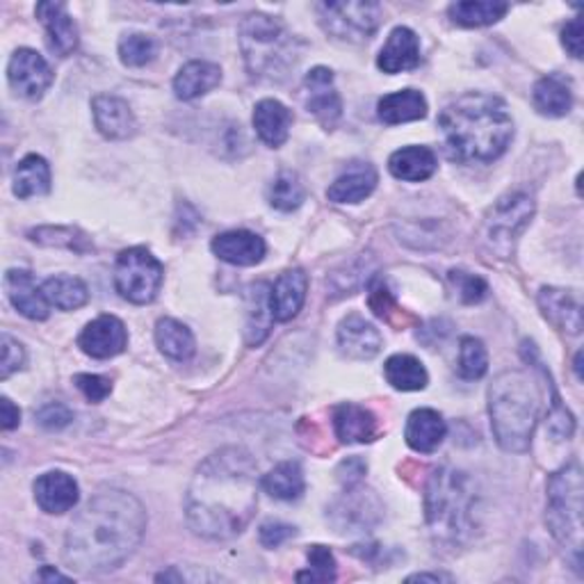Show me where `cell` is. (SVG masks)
Listing matches in <instances>:
<instances>
[{
	"label": "cell",
	"instance_id": "obj_49",
	"mask_svg": "<svg viewBox=\"0 0 584 584\" xmlns=\"http://www.w3.org/2000/svg\"><path fill=\"white\" fill-rule=\"evenodd\" d=\"M297 535V527H292L288 523H279V521H270V523H262L260 525V544L265 548H279L281 544H285L288 539H292Z\"/></svg>",
	"mask_w": 584,
	"mask_h": 584
},
{
	"label": "cell",
	"instance_id": "obj_9",
	"mask_svg": "<svg viewBox=\"0 0 584 584\" xmlns=\"http://www.w3.org/2000/svg\"><path fill=\"white\" fill-rule=\"evenodd\" d=\"M382 5L363 3V0H342V3H320L317 19L323 31L338 42L361 44L379 31Z\"/></svg>",
	"mask_w": 584,
	"mask_h": 584
},
{
	"label": "cell",
	"instance_id": "obj_52",
	"mask_svg": "<svg viewBox=\"0 0 584 584\" xmlns=\"http://www.w3.org/2000/svg\"><path fill=\"white\" fill-rule=\"evenodd\" d=\"M19 422H21L19 407H14L10 397H3V400H0V428L5 432H12L19 428Z\"/></svg>",
	"mask_w": 584,
	"mask_h": 584
},
{
	"label": "cell",
	"instance_id": "obj_25",
	"mask_svg": "<svg viewBox=\"0 0 584 584\" xmlns=\"http://www.w3.org/2000/svg\"><path fill=\"white\" fill-rule=\"evenodd\" d=\"M377 170L370 163H352L348 172H342L327 190L329 201L334 203H361L377 188Z\"/></svg>",
	"mask_w": 584,
	"mask_h": 584
},
{
	"label": "cell",
	"instance_id": "obj_13",
	"mask_svg": "<svg viewBox=\"0 0 584 584\" xmlns=\"http://www.w3.org/2000/svg\"><path fill=\"white\" fill-rule=\"evenodd\" d=\"M10 87L23 96L37 101L52 85V69L33 48H19L8 65Z\"/></svg>",
	"mask_w": 584,
	"mask_h": 584
},
{
	"label": "cell",
	"instance_id": "obj_10",
	"mask_svg": "<svg viewBox=\"0 0 584 584\" xmlns=\"http://www.w3.org/2000/svg\"><path fill=\"white\" fill-rule=\"evenodd\" d=\"M535 215V201L525 192H507L495 201L484 222V241L500 258H510L516 237Z\"/></svg>",
	"mask_w": 584,
	"mask_h": 584
},
{
	"label": "cell",
	"instance_id": "obj_21",
	"mask_svg": "<svg viewBox=\"0 0 584 584\" xmlns=\"http://www.w3.org/2000/svg\"><path fill=\"white\" fill-rule=\"evenodd\" d=\"M37 19L44 23L48 48L58 58H69L78 48V25L67 12L65 3H39Z\"/></svg>",
	"mask_w": 584,
	"mask_h": 584
},
{
	"label": "cell",
	"instance_id": "obj_44",
	"mask_svg": "<svg viewBox=\"0 0 584 584\" xmlns=\"http://www.w3.org/2000/svg\"><path fill=\"white\" fill-rule=\"evenodd\" d=\"M449 283L457 290V295L464 304H480L489 295V285L482 277L464 272V270H453L447 275Z\"/></svg>",
	"mask_w": 584,
	"mask_h": 584
},
{
	"label": "cell",
	"instance_id": "obj_29",
	"mask_svg": "<svg viewBox=\"0 0 584 584\" xmlns=\"http://www.w3.org/2000/svg\"><path fill=\"white\" fill-rule=\"evenodd\" d=\"M222 83V69L206 60H192L183 65L174 78V92L180 101H195L206 96Z\"/></svg>",
	"mask_w": 584,
	"mask_h": 584
},
{
	"label": "cell",
	"instance_id": "obj_42",
	"mask_svg": "<svg viewBox=\"0 0 584 584\" xmlns=\"http://www.w3.org/2000/svg\"><path fill=\"white\" fill-rule=\"evenodd\" d=\"M157 56V44L144 33H128L119 42V60L126 67H147Z\"/></svg>",
	"mask_w": 584,
	"mask_h": 584
},
{
	"label": "cell",
	"instance_id": "obj_8",
	"mask_svg": "<svg viewBox=\"0 0 584 584\" xmlns=\"http://www.w3.org/2000/svg\"><path fill=\"white\" fill-rule=\"evenodd\" d=\"M165 281V268L149 249L132 247L117 256L115 288L130 304H151Z\"/></svg>",
	"mask_w": 584,
	"mask_h": 584
},
{
	"label": "cell",
	"instance_id": "obj_30",
	"mask_svg": "<svg viewBox=\"0 0 584 584\" xmlns=\"http://www.w3.org/2000/svg\"><path fill=\"white\" fill-rule=\"evenodd\" d=\"M388 170L395 178L420 183L436 174L439 161H436V153L428 147H405V149H397L388 157Z\"/></svg>",
	"mask_w": 584,
	"mask_h": 584
},
{
	"label": "cell",
	"instance_id": "obj_16",
	"mask_svg": "<svg viewBox=\"0 0 584 584\" xmlns=\"http://www.w3.org/2000/svg\"><path fill=\"white\" fill-rule=\"evenodd\" d=\"M210 249L220 260L237 265V268H252V265H258L265 258V252H268L262 237L245 229L215 235L210 243Z\"/></svg>",
	"mask_w": 584,
	"mask_h": 584
},
{
	"label": "cell",
	"instance_id": "obj_33",
	"mask_svg": "<svg viewBox=\"0 0 584 584\" xmlns=\"http://www.w3.org/2000/svg\"><path fill=\"white\" fill-rule=\"evenodd\" d=\"M384 377L395 390L402 393L422 390L430 384L428 370H424L420 359L411 354H393L384 365Z\"/></svg>",
	"mask_w": 584,
	"mask_h": 584
},
{
	"label": "cell",
	"instance_id": "obj_53",
	"mask_svg": "<svg viewBox=\"0 0 584 584\" xmlns=\"http://www.w3.org/2000/svg\"><path fill=\"white\" fill-rule=\"evenodd\" d=\"M407 582H453V575H447V573H416V575H409Z\"/></svg>",
	"mask_w": 584,
	"mask_h": 584
},
{
	"label": "cell",
	"instance_id": "obj_36",
	"mask_svg": "<svg viewBox=\"0 0 584 584\" xmlns=\"http://www.w3.org/2000/svg\"><path fill=\"white\" fill-rule=\"evenodd\" d=\"M275 320L270 306V290L265 283H256L249 288L247 295V344H260L270 334V325Z\"/></svg>",
	"mask_w": 584,
	"mask_h": 584
},
{
	"label": "cell",
	"instance_id": "obj_23",
	"mask_svg": "<svg viewBox=\"0 0 584 584\" xmlns=\"http://www.w3.org/2000/svg\"><path fill=\"white\" fill-rule=\"evenodd\" d=\"M308 290V277L304 270L292 268L279 275L277 283L270 290V306L277 323H290L295 317L304 302Z\"/></svg>",
	"mask_w": 584,
	"mask_h": 584
},
{
	"label": "cell",
	"instance_id": "obj_47",
	"mask_svg": "<svg viewBox=\"0 0 584 584\" xmlns=\"http://www.w3.org/2000/svg\"><path fill=\"white\" fill-rule=\"evenodd\" d=\"M37 422L42 424L44 430H50V432H56V430H65L67 424H71L73 420V413L67 405L62 402H48L44 405L37 413H35Z\"/></svg>",
	"mask_w": 584,
	"mask_h": 584
},
{
	"label": "cell",
	"instance_id": "obj_4",
	"mask_svg": "<svg viewBox=\"0 0 584 584\" xmlns=\"http://www.w3.org/2000/svg\"><path fill=\"white\" fill-rule=\"evenodd\" d=\"M480 493L472 477L457 468H436L424 487V518L439 546L457 548L468 544L480 521Z\"/></svg>",
	"mask_w": 584,
	"mask_h": 584
},
{
	"label": "cell",
	"instance_id": "obj_45",
	"mask_svg": "<svg viewBox=\"0 0 584 584\" xmlns=\"http://www.w3.org/2000/svg\"><path fill=\"white\" fill-rule=\"evenodd\" d=\"M0 350H3V357H0V379H10L25 365V350L10 334L0 336Z\"/></svg>",
	"mask_w": 584,
	"mask_h": 584
},
{
	"label": "cell",
	"instance_id": "obj_39",
	"mask_svg": "<svg viewBox=\"0 0 584 584\" xmlns=\"http://www.w3.org/2000/svg\"><path fill=\"white\" fill-rule=\"evenodd\" d=\"M306 183L297 172L283 170L275 176L268 188V201L272 208L281 212L297 210L306 201Z\"/></svg>",
	"mask_w": 584,
	"mask_h": 584
},
{
	"label": "cell",
	"instance_id": "obj_17",
	"mask_svg": "<svg viewBox=\"0 0 584 584\" xmlns=\"http://www.w3.org/2000/svg\"><path fill=\"white\" fill-rule=\"evenodd\" d=\"M92 113H94V124L103 138L128 140L136 136L138 121L124 98L113 94H98L92 101Z\"/></svg>",
	"mask_w": 584,
	"mask_h": 584
},
{
	"label": "cell",
	"instance_id": "obj_51",
	"mask_svg": "<svg viewBox=\"0 0 584 584\" xmlns=\"http://www.w3.org/2000/svg\"><path fill=\"white\" fill-rule=\"evenodd\" d=\"M562 44L569 50V56L580 60L582 58V19H571L562 31Z\"/></svg>",
	"mask_w": 584,
	"mask_h": 584
},
{
	"label": "cell",
	"instance_id": "obj_35",
	"mask_svg": "<svg viewBox=\"0 0 584 584\" xmlns=\"http://www.w3.org/2000/svg\"><path fill=\"white\" fill-rule=\"evenodd\" d=\"M155 342L172 361H190L195 354V336L174 317H163L155 325Z\"/></svg>",
	"mask_w": 584,
	"mask_h": 584
},
{
	"label": "cell",
	"instance_id": "obj_12",
	"mask_svg": "<svg viewBox=\"0 0 584 584\" xmlns=\"http://www.w3.org/2000/svg\"><path fill=\"white\" fill-rule=\"evenodd\" d=\"M306 110L327 130H334L342 117V98L336 90L334 73L327 67H315L304 78Z\"/></svg>",
	"mask_w": 584,
	"mask_h": 584
},
{
	"label": "cell",
	"instance_id": "obj_37",
	"mask_svg": "<svg viewBox=\"0 0 584 584\" xmlns=\"http://www.w3.org/2000/svg\"><path fill=\"white\" fill-rule=\"evenodd\" d=\"M260 487L265 493H270L277 500H297L302 498L306 482H304V470L297 462H281L275 466L268 475L260 480Z\"/></svg>",
	"mask_w": 584,
	"mask_h": 584
},
{
	"label": "cell",
	"instance_id": "obj_2",
	"mask_svg": "<svg viewBox=\"0 0 584 584\" xmlns=\"http://www.w3.org/2000/svg\"><path fill=\"white\" fill-rule=\"evenodd\" d=\"M144 533L142 502L121 489H103L69 525L65 562L83 575L115 571L138 550Z\"/></svg>",
	"mask_w": 584,
	"mask_h": 584
},
{
	"label": "cell",
	"instance_id": "obj_18",
	"mask_svg": "<svg viewBox=\"0 0 584 584\" xmlns=\"http://www.w3.org/2000/svg\"><path fill=\"white\" fill-rule=\"evenodd\" d=\"M539 308L546 320L569 336H577L584 327L582 304L575 292L564 288H541Z\"/></svg>",
	"mask_w": 584,
	"mask_h": 584
},
{
	"label": "cell",
	"instance_id": "obj_3",
	"mask_svg": "<svg viewBox=\"0 0 584 584\" xmlns=\"http://www.w3.org/2000/svg\"><path fill=\"white\" fill-rule=\"evenodd\" d=\"M439 130L449 157L459 163H493L514 138V119L502 98L470 92L445 105Z\"/></svg>",
	"mask_w": 584,
	"mask_h": 584
},
{
	"label": "cell",
	"instance_id": "obj_15",
	"mask_svg": "<svg viewBox=\"0 0 584 584\" xmlns=\"http://www.w3.org/2000/svg\"><path fill=\"white\" fill-rule=\"evenodd\" d=\"M338 348L342 357L352 361H370L382 352L384 340L375 325H370L363 315L352 313L338 325Z\"/></svg>",
	"mask_w": 584,
	"mask_h": 584
},
{
	"label": "cell",
	"instance_id": "obj_27",
	"mask_svg": "<svg viewBox=\"0 0 584 584\" xmlns=\"http://www.w3.org/2000/svg\"><path fill=\"white\" fill-rule=\"evenodd\" d=\"M445 434H447L445 420L434 409H416L407 420V430H405L407 445L420 455H432L434 449H439V445L443 443Z\"/></svg>",
	"mask_w": 584,
	"mask_h": 584
},
{
	"label": "cell",
	"instance_id": "obj_22",
	"mask_svg": "<svg viewBox=\"0 0 584 584\" xmlns=\"http://www.w3.org/2000/svg\"><path fill=\"white\" fill-rule=\"evenodd\" d=\"M5 290L12 306L21 315L28 317V320H46L50 304L28 270H10L5 275Z\"/></svg>",
	"mask_w": 584,
	"mask_h": 584
},
{
	"label": "cell",
	"instance_id": "obj_28",
	"mask_svg": "<svg viewBox=\"0 0 584 584\" xmlns=\"http://www.w3.org/2000/svg\"><path fill=\"white\" fill-rule=\"evenodd\" d=\"M533 103L544 117H567L573 108V83L562 73H548L535 85Z\"/></svg>",
	"mask_w": 584,
	"mask_h": 584
},
{
	"label": "cell",
	"instance_id": "obj_6",
	"mask_svg": "<svg viewBox=\"0 0 584 584\" xmlns=\"http://www.w3.org/2000/svg\"><path fill=\"white\" fill-rule=\"evenodd\" d=\"M245 65L260 81H283L300 60V44L285 25L268 14H249L241 25Z\"/></svg>",
	"mask_w": 584,
	"mask_h": 584
},
{
	"label": "cell",
	"instance_id": "obj_38",
	"mask_svg": "<svg viewBox=\"0 0 584 584\" xmlns=\"http://www.w3.org/2000/svg\"><path fill=\"white\" fill-rule=\"evenodd\" d=\"M42 290L48 304L60 311H75L90 302V290L85 281L78 277H67V275L50 277L44 281Z\"/></svg>",
	"mask_w": 584,
	"mask_h": 584
},
{
	"label": "cell",
	"instance_id": "obj_1",
	"mask_svg": "<svg viewBox=\"0 0 584 584\" xmlns=\"http://www.w3.org/2000/svg\"><path fill=\"white\" fill-rule=\"evenodd\" d=\"M258 466L243 447H222L195 472L185 495L192 533L210 541L243 535L258 507Z\"/></svg>",
	"mask_w": 584,
	"mask_h": 584
},
{
	"label": "cell",
	"instance_id": "obj_19",
	"mask_svg": "<svg viewBox=\"0 0 584 584\" xmlns=\"http://www.w3.org/2000/svg\"><path fill=\"white\" fill-rule=\"evenodd\" d=\"M334 432L342 445H361L373 443L382 430L373 411L344 402L334 409Z\"/></svg>",
	"mask_w": 584,
	"mask_h": 584
},
{
	"label": "cell",
	"instance_id": "obj_11",
	"mask_svg": "<svg viewBox=\"0 0 584 584\" xmlns=\"http://www.w3.org/2000/svg\"><path fill=\"white\" fill-rule=\"evenodd\" d=\"M327 518L340 535L370 533L384 518V504L373 489L348 487L327 510Z\"/></svg>",
	"mask_w": 584,
	"mask_h": 584
},
{
	"label": "cell",
	"instance_id": "obj_50",
	"mask_svg": "<svg viewBox=\"0 0 584 584\" xmlns=\"http://www.w3.org/2000/svg\"><path fill=\"white\" fill-rule=\"evenodd\" d=\"M367 472V464L361 459V457H350V459H344L336 475H338V482L348 489V487H357L363 482V475Z\"/></svg>",
	"mask_w": 584,
	"mask_h": 584
},
{
	"label": "cell",
	"instance_id": "obj_48",
	"mask_svg": "<svg viewBox=\"0 0 584 584\" xmlns=\"http://www.w3.org/2000/svg\"><path fill=\"white\" fill-rule=\"evenodd\" d=\"M75 386L81 390L90 402L98 405L103 402L105 397L113 393V382L108 377H101V375H75Z\"/></svg>",
	"mask_w": 584,
	"mask_h": 584
},
{
	"label": "cell",
	"instance_id": "obj_26",
	"mask_svg": "<svg viewBox=\"0 0 584 584\" xmlns=\"http://www.w3.org/2000/svg\"><path fill=\"white\" fill-rule=\"evenodd\" d=\"M254 128L260 142L279 149L290 138L292 113L277 98H262L254 108Z\"/></svg>",
	"mask_w": 584,
	"mask_h": 584
},
{
	"label": "cell",
	"instance_id": "obj_31",
	"mask_svg": "<svg viewBox=\"0 0 584 584\" xmlns=\"http://www.w3.org/2000/svg\"><path fill=\"white\" fill-rule=\"evenodd\" d=\"M377 115L386 126L418 121L428 117V101L418 90L393 92L379 101Z\"/></svg>",
	"mask_w": 584,
	"mask_h": 584
},
{
	"label": "cell",
	"instance_id": "obj_24",
	"mask_svg": "<svg viewBox=\"0 0 584 584\" xmlns=\"http://www.w3.org/2000/svg\"><path fill=\"white\" fill-rule=\"evenodd\" d=\"M420 65V39L411 28H395L384 48L379 50V58H377V67L388 73H402V71H411Z\"/></svg>",
	"mask_w": 584,
	"mask_h": 584
},
{
	"label": "cell",
	"instance_id": "obj_14",
	"mask_svg": "<svg viewBox=\"0 0 584 584\" xmlns=\"http://www.w3.org/2000/svg\"><path fill=\"white\" fill-rule=\"evenodd\" d=\"M126 344L128 331L115 315H98L78 336V348L92 359H113L126 350Z\"/></svg>",
	"mask_w": 584,
	"mask_h": 584
},
{
	"label": "cell",
	"instance_id": "obj_34",
	"mask_svg": "<svg viewBox=\"0 0 584 584\" xmlns=\"http://www.w3.org/2000/svg\"><path fill=\"white\" fill-rule=\"evenodd\" d=\"M50 190V167L42 155H25L14 170V195L19 199H31L48 195Z\"/></svg>",
	"mask_w": 584,
	"mask_h": 584
},
{
	"label": "cell",
	"instance_id": "obj_32",
	"mask_svg": "<svg viewBox=\"0 0 584 584\" xmlns=\"http://www.w3.org/2000/svg\"><path fill=\"white\" fill-rule=\"evenodd\" d=\"M510 12V5L502 0H459L447 8L449 19L464 28H484V25L498 23Z\"/></svg>",
	"mask_w": 584,
	"mask_h": 584
},
{
	"label": "cell",
	"instance_id": "obj_7",
	"mask_svg": "<svg viewBox=\"0 0 584 584\" xmlns=\"http://www.w3.org/2000/svg\"><path fill=\"white\" fill-rule=\"evenodd\" d=\"M582 468L577 462L562 466L548 480L546 525L575 571L582 569Z\"/></svg>",
	"mask_w": 584,
	"mask_h": 584
},
{
	"label": "cell",
	"instance_id": "obj_5",
	"mask_svg": "<svg viewBox=\"0 0 584 584\" xmlns=\"http://www.w3.org/2000/svg\"><path fill=\"white\" fill-rule=\"evenodd\" d=\"M541 395L537 382L523 370H504L489 386L491 430L504 453L523 455L533 443Z\"/></svg>",
	"mask_w": 584,
	"mask_h": 584
},
{
	"label": "cell",
	"instance_id": "obj_54",
	"mask_svg": "<svg viewBox=\"0 0 584 584\" xmlns=\"http://www.w3.org/2000/svg\"><path fill=\"white\" fill-rule=\"evenodd\" d=\"M35 580H48V582H56V580H60V582H69V577L67 575H62V573H58V571H52L50 567H44L37 575H35Z\"/></svg>",
	"mask_w": 584,
	"mask_h": 584
},
{
	"label": "cell",
	"instance_id": "obj_40",
	"mask_svg": "<svg viewBox=\"0 0 584 584\" xmlns=\"http://www.w3.org/2000/svg\"><path fill=\"white\" fill-rule=\"evenodd\" d=\"M31 237L44 247H67L78 254H85L92 247L87 235L71 226H39L31 231Z\"/></svg>",
	"mask_w": 584,
	"mask_h": 584
},
{
	"label": "cell",
	"instance_id": "obj_43",
	"mask_svg": "<svg viewBox=\"0 0 584 584\" xmlns=\"http://www.w3.org/2000/svg\"><path fill=\"white\" fill-rule=\"evenodd\" d=\"M308 571L295 575L297 582H334L336 580V557L325 546H311L306 552Z\"/></svg>",
	"mask_w": 584,
	"mask_h": 584
},
{
	"label": "cell",
	"instance_id": "obj_41",
	"mask_svg": "<svg viewBox=\"0 0 584 584\" xmlns=\"http://www.w3.org/2000/svg\"><path fill=\"white\" fill-rule=\"evenodd\" d=\"M489 370L484 342L475 336H464L459 342V375L464 379H482Z\"/></svg>",
	"mask_w": 584,
	"mask_h": 584
},
{
	"label": "cell",
	"instance_id": "obj_46",
	"mask_svg": "<svg viewBox=\"0 0 584 584\" xmlns=\"http://www.w3.org/2000/svg\"><path fill=\"white\" fill-rule=\"evenodd\" d=\"M370 308L375 311L377 317H382V320L390 325H395V315H405L384 281H375L373 285H370Z\"/></svg>",
	"mask_w": 584,
	"mask_h": 584
},
{
	"label": "cell",
	"instance_id": "obj_20",
	"mask_svg": "<svg viewBox=\"0 0 584 584\" xmlns=\"http://www.w3.org/2000/svg\"><path fill=\"white\" fill-rule=\"evenodd\" d=\"M33 489H35L37 504L46 514H65L73 510L78 504V498H81L78 482L62 470L44 472L42 477H37Z\"/></svg>",
	"mask_w": 584,
	"mask_h": 584
}]
</instances>
